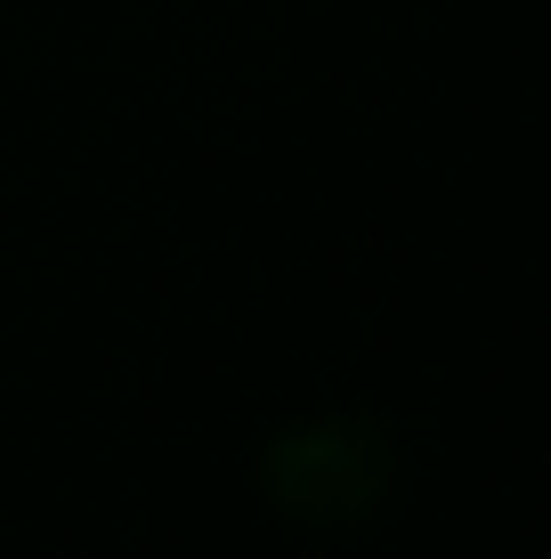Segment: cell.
Instances as JSON below:
<instances>
[{
    "mask_svg": "<svg viewBox=\"0 0 551 559\" xmlns=\"http://www.w3.org/2000/svg\"><path fill=\"white\" fill-rule=\"evenodd\" d=\"M382 487V454L366 447L357 430H309L276 454V495L309 519H349L373 503Z\"/></svg>",
    "mask_w": 551,
    "mask_h": 559,
    "instance_id": "obj_1",
    "label": "cell"
}]
</instances>
